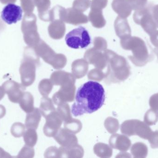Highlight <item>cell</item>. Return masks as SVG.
Returning a JSON list of instances; mask_svg holds the SVG:
<instances>
[{
    "instance_id": "obj_1",
    "label": "cell",
    "mask_w": 158,
    "mask_h": 158,
    "mask_svg": "<svg viewBox=\"0 0 158 158\" xmlns=\"http://www.w3.org/2000/svg\"><path fill=\"white\" fill-rule=\"evenodd\" d=\"M105 99L106 94L103 86L97 82L89 81L78 89L71 113L76 117L92 114L102 107Z\"/></svg>"
},
{
    "instance_id": "obj_2",
    "label": "cell",
    "mask_w": 158,
    "mask_h": 158,
    "mask_svg": "<svg viewBox=\"0 0 158 158\" xmlns=\"http://www.w3.org/2000/svg\"><path fill=\"white\" fill-rule=\"evenodd\" d=\"M122 47L126 50H131L132 56L129 57L135 66L142 67L145 66L153 59L152 54L149 53L144 41L140 37L130 36L121 39Z\"/></svg>"
},
{
    "instance_id": "obj_3",
    "label": "cell",
    "mask_w": 158,
    "mask_h": 158,
    "mask_svg": "<svg viewBox=\"0 0 158 158\" xmlns=\"http://www.w3.org/2000/svg\"><path fill=\"white\" fill-rule=\"evenodd\" d=\"M68 46L73 49L87 47L91 44V37L87 30L81 27L69 32L65 37Z\"/></svg>"
},
{
    "instance_id": "obj_4",
    "label": "cell",
    "mask_w": 158,
    "mask_h": 158,
    "mask_svg": "<svg viewBox=\"0 0 158 158\" xmlns=\"http://www.w3.org/2000/svg\"><path fill=\"white\" fill-rule=\"evenodd\" d=\"M152 8L150 6H146L143 9L135 11L133 16L134 22L140 25L149 35L157 28L152 15Z\"/></svg>"
},
{
    "instance_id": "obj_5",
    "label": "cell",
    "mask_w": 158,
    "mask_h": 158,
    "mask_svg": "<svg viewBox=\"0 0 158 158\" xmlns=\"http://www.w3.org/2000/svg\"><path fill=\"white\" fill-rule=\"evenodd\" d=\"M126 132L129 135H137L142 139L148 140L153 131L144 122L132 120L126 122Z\"/></svg>"
},
{
    "instance_id": "obj_6",
    "label": "cell",
    "mask_w": 158,
    "mask_h": 158,
    "mask_svg": "<svg viewBox=\"0 0 158 158\" xmlns=\"http://www.w3.org/2000/svg\"><path fill=\"white\" fill-rule=\"evenodd\" d=\"M51 24L48 27V32L51 38L54 40L62 39L66 32L65 22L58 13L51 12Z\"/></svg>"
},
{
    "instance_id": "obj_7",
    "label": "cell",
    "mask_w": 158,
    "mask_h": 158,
    "mask_svg": "<svg viewBox=\"0 0 158 158\" xmlns=\"http://www.w3.org/2000/svg\"><path fill=\"white\" fill-rule=\"evenodd\" d=\"M23 10L19 6L9 3L4 7L1 13V17L6 23L9 25L15 24L21 20Z\"/></svg>"
},
{
    "instance_id": "obj_8",
    "label": "cell",
    "mask_w": 158,
    "mask_h": 158,
    "mask_svg": "<svg viewBox=\"0 0 158 158\" xmlns=\"http://www.w3.org/2000/svg\"><path fill=\"white\" fill-rule=\"evenodd\" d=\"M2 87L12 103H19L24 93V86L15 81H6Z\"/></svg>"
},
{
    "instance_id": "obj_9",
    "label": "cell",
    "mask_w": 158,
    "mask_h": 158,
    "mask_svg": "<svg viewBox=\"0 0 158 158\" xmlns=\"http://www.w3.org/2000/svg\"><path fill=\"white\" fill-rule=\"evenodd\" d=\"M62 19L66 23L74 25L85 24L88 21V18L83 12L73 8H64Z\"/></svg>"
},
{
    "instance_id": "obj_10",
    "label": "cell",
    "mask_w": 158,
    "mask_h": 158,
    "mask_svg": "<svg viewBox=\"0 0 158 158\" xmlns=\"http://www.w3.org/2000/svg\"><path fill=\"white\" fill-rule=\"evenodd\" d=\"M115 32L120 39L131 36V30L126 18L118 16L114 23Z\"/></svg>"
},
{
    "instance_id": "obj_11",
    "label": "cell",
    "mask_w": 158,
    "mask_h": 158,
    "mask_svg": "<svg viewBox=\"0 0 158 158\" xmlns=\"http://www.w3.org/2000/svg\"><path fill=\"white\" fill-rule=\"evenodd\" d=\"M111 6L119 16L123 18L128 17L132 11L128 0H114Z\"/></svg>"
},
{
    "instance_id": "obj_12",
    "label": "cell",
    "mask_w": 158,
    "mask_h": 158,
    "mask_svg": "<svg viewBox=\"0 0 158 158\" xmlns=\"http://www.w3.org/2000/svg\"><path fill=\"white\" fill-rule=\"evenodd\" d=\"M88 18L95 28H101L106 26V21L103 16L102 10L91 8Z\"/></svg>"
},
{
    "instance_id": "obj_13",
    "label": "cell",
    "mask_w": 158,
    "mask_h": 158,
    "mask_svg": "<svg viewBox=\"0 0 158 158\" xmlns=\"http://www.w3.org/2000/svg\"><path fill=\"white\" fill-rule=\"evenodd\" d=\"M21 76V82L24 86H28L31 84L33 78V70L32 67L27 63L21 65L19 69Z\"/></svg>"
},
{
    "instance_id": "obj_14",
    "label": "cell",
    "mask_w": 158,
    "mask_h": 158,
    "mask_svg": "<svg viewBox=\"0 0 158 158\" xmlns=\"http://www.w3.org/2000/svg\"><path fill=\"white\" fill-rule=\"evenodd\" d=\"M131 153L135 158H145L148 154V148L145 144L138 142L133 146Z\"/></svg>"
},
{
    "instance_id": "obj_15",
    "label": "cell",
    "mask_w": 158,
    "mask_h": 158,
    "mask_svg": "<svg viewBox=\"0 0 158 158\" xmlns=\"http://www.w3.org/2000/svg\"><path fill=\"white\" fill-rule=\"evenodd\" d=\"M51 6L50 0H40V8L42 12V19L46 21H51Z\"/></svg>"
},
{
    "instance_id": "obj_16",
    "label": "cell",
    "mask_w": 158,
    "mask_h": 158,
    "mask_svg": "<svg viewBox=\"0 0 158 158\" xmlns=\"http://www.w3.org/2000/svg\"><path fill=\"white\" fill-rule=\"evenodd\" d=\"M32 97L29 93L27 92L24 93L19 104L21 108L26 112H28L31 110L32 107Z\"/></svg>"
},
{
    "instance_id": "obj_17",
    "label": "cell",
    "mask_w": 158,
    "mask_h": 158,
    "mask_svg": "<svg viewBox=\"0 0 158 158\" xmlns=\"http://www.w3.org/2000/svg\"><path fill=\"white\" fill-rule=\"evenodd\" d=\"M144 122L148 126L155 125L158 121V112L154 109H149L147 111L144 118Z\"/></svg>"
},
{
    "instance_id": "obj_18",
    "label": "cell",
    "mask_w": 158,
    "mask_h": 158,
    "mask_svg": "<svg viewBox=\"0 0 158 158\" xmlns=\"http://www.w3.org/2000/svg\"><path fill=\"white\" fill-rule=\"evenodd\" d=\"M91 4L90 0H75L73 4V7L77 10L83 12L91 6Z\"/></svg>"
},
{
    "instance_id": "obj_19",
    "label": "cell",
    "mask_w": 158,
    "mask_h": 158,
    "mask_svg": "<svg viewBox=\"0 0 158 158\" xmlns=\"http://www.w3.org/2000/svg\"><path fill=\"white\" fill-rule=\"evenodd\" d=\"M25 132V126L20 122H15L11 128V133L14 137L19 138L22 136Z\"/></svg>"
},
{
    "instance_id": "obj_20",
    "label": "cell",
    "mask_w": 158,
    "mask_h": 158,
    "mask_svg": "<svg viewBox=\"0 0 158 158\" xmlns=\"http://www.w3.org/2000/svg\"><path fill=\"white\" fill-rule=\"evenodd\" d=\"M132 10L137 11L147 6L148 0H128Z\"/></svg>"
},
{
    "instance_id": "obj_21",
    "label": "cell",
    "mask_w": 158,
    "mask_h": 158,
    "mask_svg": "<svg viewBox=\"0 0 158 158\" xmlns=\"http://www.w3.org/2000/svg\"><path fill=\"white\" fill-rule=\"evenodd\" d=\"M108 0H92L91 4L92 9L102 10L107 4Z\"/></svg>"
},
{
    "instance_id": "obj_22",
    "label": "cell",
    "mask_w": 158,
    "mask_h": 158,
    "mask_svg": "<svg viewBox=\"0 0 158 158\" xmlns=\"http://www.w3.org/2000/svg\"><path fill=\"white\" fill-rule=\"evenodd\" d=\"M148 140L152 148H158V130L152 132Z\"/></svg>"
},
{
    "instance_id": "obj_23",
    "label": "cell",
    "mask_w": 158,
    "mask_h": 158,
    "mask_svg": "<svg viewBox=\"0 0 158 158\" xmlns=\"http://www.w3.org/2000/svg\"><path fill=\"white\" fill-rule=\"evenodd\" d=\"M94 44L95 48L104 49L106 48V41L102 37H96L94 40Z\"/></svg>"
},
{
    "instance_id": "obj_24",
    "label": "cell",
    "mask_w": 158,
    "mask_h": 158,
    "mask_svg": "<svg viewBox=\"0 0 158 158\" xmlns=\"http://www.w3.org/2000/svg\"><path fill=\"white\" fill-rule=\"evenodd\" d=\"M149 104L151 109L158 112V93L155 94L150 97Z\"/></svg>"
},
{
    "instance_id": "obj_25",
    "label": "cell",
    "mask_w": 158,
    "mask_h": 158,
    "mask_svg": "<svg viewBox=\"0 0 158 158\" xmlns=\"http://www.w3.org/2000/svg\"><path fill=\"white\" fill-rule=\"evenodd\" d=\"M34 134L31 131H27L24 134V141L27 144L31 145L34 142Z\"/></svg>"
},
{
    "instance_id": "obj_26",
    "label": "cell",
    "mask_w": 158,
    "mask_h": 158,
    "mask_svg": "<svg viewBox=\"0 0 158 158\" xmlns=\"http://www.w3.org/2000/svg\"><path fill=\"white\" fill-rule=\"evenodd\" d=\"M150 36V40L151 43L156 47L158 48V30L155 31Z\"/></svg>"
},
{
    "instance_id": "obj_27",
    "label": "cell",
    "mask_w": 158,
    "mask_h": 158,
    "mask_svg": "<svg viewBox=\"0 0 158 158\" xmlns=\"http://www.w3.org/2000/svg\"><path fill=\"white\" fill-rule=\"evenodd\" d=\"M152 14L153 19L158 28V4L152 6Z\"/></svg>"
},
{
    "instance_id": "obj_28",
    "label": "cell",
    "mask_w": 158,
    "mask_h": 158,
    "mask_svg": "<svg viewBox=\"0 0 158 158\" xmlns=\"http://www.w3.org/2000/svg\"><path fill=\"white\" fill-rule=\"evenodd\" d=\"M12 156L7 152H6L2 147H0V158H11Z\"/></svg>"
},
{
    "instance_id": "obj_29",
    "label": "cell",
    "mask_w": 158,
    "mask_h": 158,
    "mask_svg": "<svg viewBox=\"0 0 158 158\" xmlns=\"http://www.w3.org/2000/svg\"><path fill=\"white\" fill-rule=\"evenodd\" d=\"M6 110L4 106L0 105V119L2 118L5 116Z\"/></svg>"
},
{
    "instance_id": "obj_30",
    "label": "cell",
    "mask_w": 158,
    "mask_h": 158,
    "mask_svg": "<svg viewBox=\"0 0 158 158\" xmlns=\"http://www.w3.org/2000/svg\"><path fill=\"white\" fill-rule=\"evenodd\" d=\"M5 92L2 86H0V101L4 97Z\"/></svg>"
},
{
    "instance_id": "obj_31",
    "label": "cell",
    "mask_w": 158,
    "mask_h": 158,
    "mask_svg": "<svg viewBox=\"0 0 158 158\" xmlns=\"http://www.w3.org/2000/svg\"><path fill=\"white\" fill-rule=\"evenodd\" d=\"M154 52H155V53L158 59V48H156V49L154 50Z\"/></svg>"
}]
</instances>
